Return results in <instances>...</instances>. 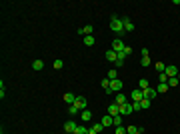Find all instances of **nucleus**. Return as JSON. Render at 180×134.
Returning <instances> with one entry per match:
<instances>
[{
	"instance_id": "1",
	"label": "nucleus",
	"mask_w": 180,
	"mask_h": 134,
	"mask_svg": "<svg viewBox=\"0 0 180 134\" xmlns=\"http://www.w3.org/2000/svg\"><path fill=\"white\" fill-rule=\"evenodd\" d=\"M110 28H112L114 32H118V38H124V24H122V20L120 18H116V16H112V20H110Z\"/></svg>"
},
{
	"instance_id": "2",
	"label": "nucleus",
	"mask_w": 180,
	"mask_h": 134,
	"mask_svg": "<svg viewBox=\"0 0 180 134\" xmlns=\"http://www.w3.org/2000/svg\"><path fill=\"white\" fill-rule=\"evenodd\" d=\"M124 46H126V44L122 42V38H114V42H112V50H114L116 54L122 52V50H124Z\"/></svg>"
},
{
	"instance_id": "3",
	"label": "nucleus",
	"mask_w": 180,
	"mask_h": 134,
	"mask_svg": "<svg viewBox=\"0 0 180 134\" xmlns=\"http://www.w3.org/2000/svg\"><path fill=\"white\" fill-rule=\"evenodd\" d=\"M122 88H124V84H122L120 78H116V80L110 82V90H112V92H122Z\"/></svg>"
},
{
	"instance_id": "4",
	"label": "nucleus",
	"mask_w": 180,
	"mask_h": 134,
	"mask_svg": "<svg viewBox=\"0 0 180 134\" xmlns=\"http://www.w3.org/2000/svg\"><path fill=\"white\" fill-rule=\"evenodd\" d=\"M86 98L84 96H76V100H74V106L78 108V110H86Z\"/></svg>"
},
{
	"instance_id": "5",
	"label": "nucleus",
	"mask_w": 180,
	"mask_h": 134,
	"mask_svg": "<svg viewBox=\"0 0 180 134\" xmlns=\"http://www.w3.org/2000/svg\"><path fill=\"white\" fill-rule=\"evenodd\" d=\"M142 94H144V98H146V100L152 102L154 98H156V94H158V92H156V88H146V90H142Z\"/></svg>"
},
{
	"instance_id": "6",
	"label": "nucleus",
	"mask_w": 180,
	"mask_h": 134,
	"mask_svg": "<svg viewBox=\"0 0 180 134\" xmlns=\"http://www.w3.org/2000/svg\"><path fill=\"white\" fill-rule=\"evenodd\" d=\"M132 112L134 110H132V104H130V102H126V104L120 106V114H122V116H130Z\"/></svg>"
},
{
	"instance_id": "7",
	"label": "nucleus",
	"mask_w": 180,
	"mask_h": 134,
	"mask_svg": "<svg viewBox=\"0 0 180 134\" xmlns=\"http://www.w3.org/2000/svg\"><path fill=\"white\" fill-rule=\"evenodd\" d=\"M76 128H78V124L74 120H68L66 124H64V130H66V134H72V132H76Z\"/></svg>"
},
{
	"instance_id": "8",
	"label": "nucleus",
	"mask_w": 180,
	"mask_h": 134,
	"mask_svg": "<svg viewBox=\"0 0 180 134\" xmlns=\"http://www.w3.org/2000/svg\"><path fill=\"white\" fill-rule=\"evenodd\" d=\"M92 30H94L92 24H86L84 28H78V34H80V36H90V34H92Z\"/></svg>"
},
{
	"instance_id": "9",
	"label": "nucleus",
	"mask_w": 180,
	"mask_h": 134,
	"mask_svg": "<svg viewBox=\"0 0 180 134\" xmlns=\"http://www.w3.org/2000/svg\"><path fill=\"white\" fill-rule=\"evenodd\" d=\"M108 114H110V116H118V114H120V106L116 104V102L108 104Z\"/></svg>"
},
{
	"instance_id": "10",
	"label": "nucleus",
	"mask_w": 180,
	"mask_h": 134,
	"mask_svg": "<svg viewBox=\"0 0 180 134\" xmlns=\"http://www.w3.org/2000/svg\"><path fill=\"white\" fill-rule=\"evenodd\" d=\"M122 24H124V32H132V30H134V22L130 20V18H124Z\"/></svg>"
},
{
	"instance_id": "11",
	"label": "nucleus",
	"mask_w": 180,
	"mask_h": 134,
	"mask_svg": "<svg viewBox=\"0 0 180 134\" xmlns=\"http://www.w3.org/2000/svg\"><path fill=\"white\" fill-rule=\"evenodd\" d=\"M104 54H106V60H108V62H116V60H118V54L114 52L112 48H110V50H106Z\"/></svg>"
},
{
	"instance_id": "12",
	"label": "nucleus",
	"mask_w": 180,
	"mask_h": 134,
	"mask_svg": "<svg viewBox=\"0 0 180 134\" xmlns=\"http://www.w3.org/2000/svg\"><path fill=\"white\" fill-rule=\"evenodd\" d=\"M142 98H144V94H142V90H140V88L132 90V102H140Z\"/></svg>"
},
{
	"instance_id": "13",
	"label": "nucleus",
	"mask_w": 180,
	"mask_h": 134,
	"mask_svg": "<svg viewBox=\"0 0 180 134\" xmlns=\"http://www.w3.org/2000/svg\"><path fill=\"white\" fill-rule=\"evenodd\" d=\"M164 72H166L168 78H172V76H178V68H176V66H166Z\"/></svg>"
},
{
	"instance_id": "14",
	"label": "nucleus",
	"mask_w": 180,
	"mask_h": 134,
	"mask_svg": "<svg viewBox=\"0 0 180 134\" xmlns=\"http://www.w3.org/2000/svg\"><path fill=\"white\" fill-rule=\"evenodd\" d=\"M114 124V116H110V114H106L104 118H102V126L106 128V126H112Z\"/></svg>"
},
{
	"instance_id": "15",
	"label": "nucleus",
	"mask_w": 180,
	"mask_h": 134,
	"mask_svg": "<svg viewBox=\"0 0 180 134\" xmlns=\"http://www.w3.org/2000/svg\"><path fill=\"white\" fill-rule=\"evenodd\" d=\"M116 104H118V106H122V104H126V94H122V92H116Z\"/></svg>"
},
{
	"instance_id": "16",
	"label": "nucleus",
	"mask_w": 180,
	"mask_h": 134,
	"mask_svg": "<svg viewBox=\"0 0 180 134\" xmlns=\"http://www.w3.org/2000/svg\"><path fill=\"white\" fill-rule=\"evenodd\" d=\"M80 118H82V120L84 122H88V120H92V112H90V110H82V112H80Z\"/></svg>"
},
{
	"instance_id": "17",
	"label": "nucleus",
	"mask_w": 180,
	"mask_h": 134,
	"mask_svg": "<svg viewBox=\"0 0 180 134\" xmlns=\"http://www.w3.org/2000/svg\"><path fill=\"white\" fill-rule=\"evenodd\" d=\"M62 98H64V102H68V106H70V104H74V100H76V96H74L72 92H66Z\"/></svg>"
},
{
	"instance_id": "18",
	"label": "nucleus",
	"mask_w": 180,
	"mask_h": 134,
	"mask_svg": "<svg viewBox=\"0 0 180 134\" xmlns=\"http://www.w3.org/2000/svg\"><path fill=\"white\" fill-rule=\"evenodd\" d=\"M130 54H132V48H130V46H124V50L118 54V58H122V60H124V58H126V56H130Z\"/></svg>"
},
{
	"instance_id": "19",
	"label": "nucleus",
	"mask_w": 180,
	"mask_h": 134,
	"mask_svg": "<svg viewBox=\"0 0 180 134\" xmlns=\"http://www.w3.org/2000/svg\"><path fill=\"white\" fill-rule=\"evenodd\" d=\"M168 88H170V86H168L166 82H160L158 86H156V92H158V94H164V92L168 90Z\"/></svg>"
},
{
	"instance_id": "20",
	"label": "nucleus",
	"mask_w": 180,
	"mask_h": 134,
	"mask_svg": "<svg viewBox=\"0 0 180 134\" xmlns=\"http://www.w3.org/2000/svg\"><path fill=\"white\" fill-rule=\"evenodd\" d=\"M138 88H140V90H146V88H150V84H148L146 78H140V80H138Z\"/></svg>"
},
{
	"instance_id": "21",
	"label": "nucleus",
	"mask_w": 180,
	"mask_h": 134,
	"mask_svg": "<svg viewBox=\"0 0 180 134\" xmlns=\"http://www.w3.org/2000/svg\"><path fill=\"white\" fill-rule=\"evenodd\" d=\"M150 64H152V60H150V56H142V58H140V66H150Z\"/></svg>"
},
{
	"instance_id": "22",
	"label": "nucleus",
	"mask_w": 180,
	"mask_h": 134,
	"mask_svg": "<svg viewBox=\"0 0 180 134\" xmlns=\"http://www.w3.org/2000/svg\"><path fill=\"white\" fill-rule=\"evenodd\" d=\"M138 132H140L138 126H132V124H130V126H126V134H138Z\"/></svg>"
},
{
	"instance_id": "23",
	"label": "nucleus",
	"mask_w": 180,
	"mask_h": 134,
	"mask_svg": "<svg viewBox=\"0 0 180 134\" xmlns=\"http://www.w3.org/2000/svg\"><path fill=\"white\" fill-rule=\"evenodd\" d=\"M68 112H70V116H76V114H80L82 110H78V108L74 106V104H70V106H68Z\"/></svg>"
},
{
	"instance_id": "24",
	"label": "nucleus",
	"mask_w": 180,
	"mask_h": 134,
	"mask_svg": "<svg viewBox=\"0 0 180 134\" xmlns=\"http://www.w3.org/2000/svg\"><path fill=\"white\" fill-rule=\"evenodd\" d=\"M32 68H34V70H42V68H44V62H42V60H34L32 62Z\"/></svg>"
},
{
	"instance_id": "25",
	"label": "nucleus",
	"mask_w": 180,
	"mask_h": 134,
	"mask_svg": "<svg viewBox=\"0 0 180 134\" xmlns=\"http://www.w3.org/2000/svg\"><path fill=\"white\" fill-rule=\"evenodd\" d=\"M84 44H86V46H92L94 44V36L92 34H90V36H84Z\"/></svg>"
},
{
	"instance_id": "26",
	"label": "nucleus",
	"mask_w": 180,
	"mask_h": 134,
	"mask_svg": "<svg viewBox=\"0 0 180 134\" xmlns=\"http://www.w3.org/2000/svg\"><path fill=\"white\" fill-rule=\"evenodd\" d=\"M102 128H104V126H102V122H96V124H92V130H94L96 134L102 132Z\"/></svg>"
},
{
	"instance_id": "27",
	"label": "nucleus",
	"mask_w": 180,
	"mask_h": 134,
	"mask_svg": "<svg viewBox=\"0 0 180 134\" xmlns=\"http://www.w3.org/2000/svg\"><path fill=\"white\" fill-rule=\"evenodd\" d=\"M76 134H88V128L82 126V124H78V128H76Z\"/></svg>"
},
{
	"instance_id": "28",
	"label": "nucleus",
	"mask_w": 180,
	"mask_h": 134,
	"mask_svg": "<svg viewBox=\"0 0 180 134\" xmlns=\"http://www.w3.org/2000/svg\"><path fill=\"white\" fill-rule=\"evenodd\" d=\"M108 80L112 82V80H116V78H118V76H116V70H108V76H106Z\"/></svg>"
},
{
	"instance_id": "29",
	"label": "nucleus",
	"mask_w": 180,
	"mask_h": 134,
	"mask_svg": "<svg viewBox=\"0 0 180 134\" xmlns=\"http://www.w3.org/2000/svg\"><path fill=\"white\" fill-rule=\"evenodd\" d=\"M180 82H178V78L176 76H172V78H168V86H178Z\"/></svg>"
},
{
	"instance_id": "30",
	"label": "nucleus",
	"mask_w": 180,
	"mask_h": 134,
	"mask_svg": "<svg viewBox=\"0 0 180 134\" xmlns=\"http://www.w3.org/2000/svg\"><path fill=\"white\" fill-rule=\"evenodd\" d=\"M140 106H142V110H146V108H150V100H146V98H142V100H140Z\"/></svg>"
},
{
	"instance_id": "31",
	"label": "nucleus",
	"mask_w": 180,
	"mask_h": 134,
	"mask_svg": "<svg viewBox=\"0 0 180 134\" xmlns=\"http://www.w3.org/2000/svg\"><path fill=\"white\" fill-rule=\"evenodd\" d=\"M114 126H122V114L114 116Z\"/></svg>"
},
{
	"instance_id": "32",
	"label": "nucleus",
	"mask_w": 180,
	"mask_h": 134,
	"mask_svg": "<svg viewBox=\"0 0 180 134\" xmlns=\"http://www.w3.org/2000/svg\"><path fill=\"white\" fill-rule=\"evenodd\" d=\"M154 66H156V70H158V74H160V72H164V70H166V66H164L162 62H156Z\"/></svg>"
},
{
	"instance_id": "33",
	"label": "nucleus",
	"mask_w": 180,
	"mask_h": 134,
	"mask_svg": "<svg viewBox=\"0 0 180 134\" xmlns=\"http://www.w3.org/2000/svg\"><path fill=\"white\" fill-rule=\"evenodd\" d=\"M158 80H160V82H166V84H168V76H166V72H160V74H158Z\"/></svg>"
},
{
	"instance_id": "34",
	"label": "nucleus",
	"mask_w": 180,
	"mask_h": 134,
	"mask_svg": "<svg viewBox=\"0 0 180 134\" xmlns=\"http://www.w3.org/2000/svg\"><path fill=\"white\" fill-rule=\"evenodd\" d=\"M100 86L104 88V90H106V88H110V80H108V78H104V80L100 82Z\"/></svg>"
},
{
	"instance_id": "35",
	"label": "nucleus",
	"mask_w": 180,
	"mask_h": 134,
	"mask_svg": "<svg viewBox=\"0 0 180 134\" xmlns=\"http://www.w3.org/2000/svg\"><path fill=\"white\" fill-rule=\"evenodd\" d=\"M62 66H64V62L62 60H54V68H56V70H60Z\"/></svg>"
},
{
	"instance_id": "36",
	"label": "nucleus",
	"mask_w": 180,
	"mask_h": 134,
	"mask_svg": "<svg viewBox=\"0 0 180 134\" xmlns=\"http://www.w3.org/2000/svg\"><path fill=\"white\" fill-rule=\"evenodd\" d=\"M132 110H134V112H138V110H142V106H140V102H132Z\"/></svg>"
},
{
	"instance_id": "37",
	"label": "nucleus",
	"mask_w": 180,
	"mask_h": 134,
	"mask_svg": "<svg viewBox=\"0 0 180 134\" xmlns=\"http://www.w3.org/2000/svg\"><path fill=\"white\" fill-rule=\"evenodd\" d=\"M116 134H126V128L124 126H116Z\"/></svg>"
},
{
	"instance_id": "38",
	"label": "nucleus",
	"mask_w": 180,
	"mask_h": 134,
	"mask_svg": "<svg viewBox=\"0 0 180 134\" xmlns=\"http://www.w3.org/2000/svg\"><path fill=\"white\" fill-rule=\"evenodd\" d=\"M114 64H116V68H122V66H124V60H122V58H118Z\"/></svg>"
},
{
	"instance_id": "39",
	"label": "nucleus",
	"mask_w": 180,
	"mask_h": 134,
	"mask_svg": "<svg viewBox=\"0 0 180 134\" xmlns=\"http://www.w3.org/2000/svg\"><path fill=\"white\" fill-rule=\"evenodd\" d=\"M0 98H4V82H0Z\"/></svg>"
},
{
	"instance_id": "40",
	"label": "nucleus",
	"mask_w": 180,
	"mask_h": 134,
	"mask_svg": "<svg viewBox=\"0 0 180 134\" xmlns=\"http://www.w3.org/2000/svg\"><path fill=\"white\" fill-rule=\"evenodd\" d=\"M88 134H96V132H94V130H92V128H90V130H88Z\"/></svg>"
},
{
	"instance_id": "41",
	"label": "nucleus",
	"mask_w": 180,
	"mask_h": 134,
	"mask_svg": "<svg viewBox=\"0 0 180 134\" xmlns=\"http://www.w3.org/2000/svg\"><path fill=\"white\" fill-rule=\"evenodd\" d=\"M176 78H178V82H180V72H178V76H176Z\"/></svg>"
},
{
	"instance_id": "42",
	"label": "nucleus",
	"mask_w": 180,
	"mask_h": 134,
	"mask_svg": "<svg viewBox=\"0 0 180 134\" xmlns=\"http://www.w3.org/2000/svg\"><path fill=\"white\" fill-rule=\"evenodd\" d=\"M0 134H4V130H2V132H0Z\"/></svg>"
},
{
	"instance_id": "43",
	"label": "nucleus",
	"mask_w": 180,
	"mask_h": 134,
	"mask_svg": "<svg viewBox=\"0 0 180 134\" xmlns=\"http://www.w3.org/2000/svg\"><path fill=\"white\" fill-rule=\"evenodd\" d=\"M72 134H76V132H72Z\"/></svg>"
},
{
	"instance_id": "44",
	"label": "nucleus",
	"mask_w": 180,
	"mask_h": 134,
	"mask_svg": "<svg viewBox=\"0 0 180 134\" xmlns=\"http://www.w3.org/2000/svg\"><path fill=\"white\" fill-rule=\"evenodd\" d=\"M138 134H142V132H138Z\"/></svg>"
}]
</instances>
